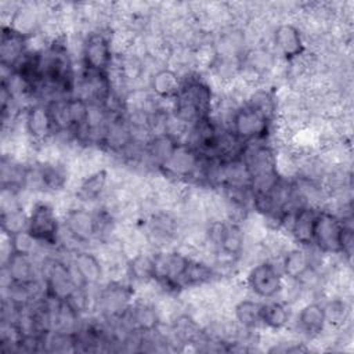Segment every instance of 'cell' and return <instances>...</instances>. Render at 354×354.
<instances>
[{
	"mask_svg": "<svg viewBox=\"0 0 354 354\" xmlns=\"http://www.w3.org/2000/svg\"><path fill=\"white\" fill-rule=\"evenodd\" d=\"M44 266L43 278L48 297L55 301H66L79 289L73 270L58 260H47Z\"/></svg>",
	"mask_w": 354,
	"mask_h": 354,
	"instance_id": "cell-3",
	"label": "cell"
},
{
	"mask_svg": "<svg viewBox=\"0 0 354 354\" xmlns=\"http://www.w3.org/2000/svg\"><path fill=\"white\" fill-rule=\"evenodd\" d=\"M83 64L87 72L105 73L112 64V47L101 33H91L83 44Z\"/></svg>",
	"mask_w": 354,
	"mask_h": 354,
	"instance_id": "cell-6",
	"label": "cell"
},
{
	"mask_svg": "<svg viewBox=\"0 0 354 354\" xmlns=\"http://www.w3.org/2000/svg\"><path fill=\"white\" fill-rule=\"evenodd\" d=\"M274 44L286 59H293L304 51L301 33L292 24H281L277 26L274 32Z\"/></svg>",
	"mask_w": 354,
	"mask_h": 354,
	"instance_id": "cell-10",
	"label": "cell"
},
{
	"mask_svg": "<svg viewBox=\"0 0 354 354\" xmlns=\"http://www.w3.org/2000/svg\"><path fill=\"white\" fill-rule=\"evenodd\" d=\"M261 306L263 303L256 300H241L234 307L236 321L245 328H256L261 325Z\"/></svg>",
	"mask_w": 354,
	"mask_h": 354,
	"instance_id": "cell-19",
	"label": "cell"
},
{
	"mask_svg": "<svg viewBox=\"0 0 354 354\" xmlns=\"http://www.w3.org/2000/svg\"><path fill=\"white\" fill-rule=\"evenodd\" d=\"M36 176L37 183L44 188V189H59L64 187L66 176L61 170L59 166L53 165V163H41L36 171H33Z\"/></svg>",
	"mask_w": 354,
	"mask_h": 354,
	"instance_id": "cell-20",
	"label": "cell"
},
{
	"mask_svg": "<svg viewBox=\"0 0 354 354\" xmlns=\"http://www.w3.org/2000/svg\"><path fill=\"white\" fill-rule=\"evenodd\" d=\"M26 231L37 243L55 245L59 236V224L54 207L46 202L36 203L29 213Z\"/></svg>",
	"mask_w": 354,
	"mask_h": 354,
	"instance_id": "cell-4",
	"label": "cell"
},
{
	"mask_svg": "<svg viewBox=\"0 0 354 354\" xmlns=\"http://www.w3.org/2000/svg\"><path fill=\"white\" fill-rule=\"evenodd\" d=\"M214 242L228 256H238L243 248V232L236 224H216Z\"/></svg>",
	"mask_w": 354,
	"mask_h": 354,
	"instance_id": "cell-13",
	"label": "cell"
},
{
	"mask_svg": "<svg viewBox=\"0 0 354 354\" xmlns=\"http://www.w3.org/2000/svg\"><path fill=\"white\" fill-rule=\"evenodd\" d=\"M181 83L183 82L180 80L178 75L169 68L155 72L149 82L153 94L162 100L176 98L180 93Z\"/></svg>",
	"mask_w": 354,
	"mask_h": 354,
	"instance_id": "cell-15",
	"label": "cell"
},
{
	"mask_svg": "<svg viewBox=\"0 0 354 354\" xmlns=\"http://www.w3.org/2000/svg\"><path fill=\"white\" fill-rule=\"evenodd\" d=\"M299 328L308 336L319 335L326 324L325 307L318 303L306 304L297 315Z\"/></svg>",
	"mask_w": 354,
	"mask_h": 354,
	"instance_id": "cell-14",
	"label": "cell"
},
{
	"mask_svg": "<svg viewBox=\"0 0 354 354\" xmlns=\"http://www.w3.org/2000/svg\"><path fill=\"white\" fill-rule=\"evenodd\" d=\"M64 224L69 235L79 242L90 241L98 231L97 218L86 209H72L66 212Z\"/></svg>",
	"mask_w": 354,
	"mask_h": 354,
	"instance_id": "cell-7",
	"label": "cell"
},
{
	"mask_svg": "<svg viewBox=\"0 0 354 354\" xmlns=\"http://www.w3.org/2000/svg\"><path fill=\"white\" fill-rule=\"evenodd\" d=\"M6 270L11 283L32 285L35 281V267L30 260V254L10 252Z\"/></svg>",
	"mask_w": 354,
	"mask_h": 354,
	"instance_id": "cell-12",
	"label": "cell"
},
{
	"mask_svg": "<svg viewBox=\"0 0 354 354\" xmlns=\"http://www.w3.org/2000/svg\"><path fill=\"white\" fill-rule=\"evenodd\" d=\"M311 245H315L324 253H343L350 256L353 232L337 216L318 210L313 221Z\"/></svg>",
	"mask_w": 354,
	"mask_h": 354,
	"instance_id": "cell-2",
	"label": "cell"
},
{
	"mask_svg": "<svg viewBox=\"0 0 354 354\" xmlns=\"http://www.w3.org/2000/svg\"><path fill=\"white\" fill-rule=\"evenodd\" d=\"M261 100H252L232 113L231 134L241 142L259 141L268 134L271 100L266 94H263Z\"/></svg>",
	"mask_w": 354,
	"mask_h": 354,
	"instance_id": "cell-1",
	"label": "cell"
},
{
	"mask_svg": "<svg viewBox=\"0 0 354 354\" xmlns=\"http://www.w3.org/2000/svg\"><path fill=\"white\" fill-rule=\"evenodd\" d=\"M25 54V33L19 32L14 26H4L0 46L3 66L15 68V65L21 61V58Z\"/></svg>",
	"mask_w": 354,
	"mask_h": 354,
	"instance_id": "cell-8",
	"label": "cell"
},
{
	"mask_svg": "<svg viewBox=\"0 0 354 354\" xmlns=\"http://www.w3.org/2000/svg\"><path fill=\"white\" fill-rule=\"evenodd\" d=\"M25 129L33 140H46L55 130L50 108L32 105L25 113Z\"/></svg>",
	"mask_w": 354,
	"mask_h": 354,
	"instance_id": "cell-9",
	"label": "cell"
},
{
	"mask_svg": "<svg viewBox=\"0 0 354 354\" xmlns=\"http://www.w3.org/2000/svg\"><path fill=\"white\" fill-rule=\"evenodd\" d=\"M315 213L317 210L310 207H299L292 217L290 232L301 245H311V231Z\"/></svg>",
	"mask_w": 354,
	"mask_h": 354,
	"instance_id": "cell-17",
	"label": "cell"
},
{
	"mask_svg": "<svg viewBox=\"0 0 354 354\" xmlns=\"http://www.w3.org/2000/svg\"><path fill=\"white\" fill-rule=\"evenodd\" d=\"M106 180H108V173L104 169L91 173L80 184L77 196L82 198V201H94V199H97L101 195V192L104 191Z\"/></svg>",
	"mask_w": 354,
	"mask_h": 354,
	"instance_id": "cell-21",
	"label": "cell"
},
{
	"mask_svg": "<svg viewBox=\"0 0 354 354\" xmlns=\"http://www.w3.org/2000/svg\"><path fill=\"white\" fill-rule=\"evenodd\" d=\"M310 268H311L310 257L300 248L290 249L289 252L285 253L282 259V274L289 279L299 281L300 278L306 277Z\"/></svg>",
	"mask_w": 354,
	"mask_h": 354,
	"instance_id": "cell-16",
	"label": "cell"
},
{
	"mask_svg": "<svg viewBox=\"0 0 354 354\" xmlns=\"http://www.w3.org/2000/svg\"><path fill=\"white\" fill-rule=\"evenodd\" d=\"M73 274L77 275L83 286L95 285L102 278V267L100 260L90 252H77L72 261Z\"/></svg>",
	"mask_w": 354,
	"mask_h": 354,
	"instance_id": "cell-11",
	"label": "cell"
},
{
	"mask_svg": "<svg viewBox=\"0 0 354 354\" xmlns=\"http://www.w3.org/2000/svg\"><path fill=\"white\" fill-rule=\"evenodd\" d=\"M289 321V310L281 301H267L261 306V325L270 329H282Z\"/></svg>",
	"mask_w": 354,
	"mask_h": 354,
	"instance_id": "cell-18",
	"label": "cell"
},
{
	"mask_svg": "<svg viewBox=\"0 0 354 354\" xmlns=\"http://www.w3.org/2000/svg\"><path fill=\"white\" fill-rule=\"evenodd\" d=\"M246 283L257 297L272 299L283 289V277L272 263L263 261L249 271Z\"/></svg>",
	"mask_w": 354,
	"mask_h": 354,
	"instance_id": "cell-5",
	"label": "cell"
}]
</instances>
